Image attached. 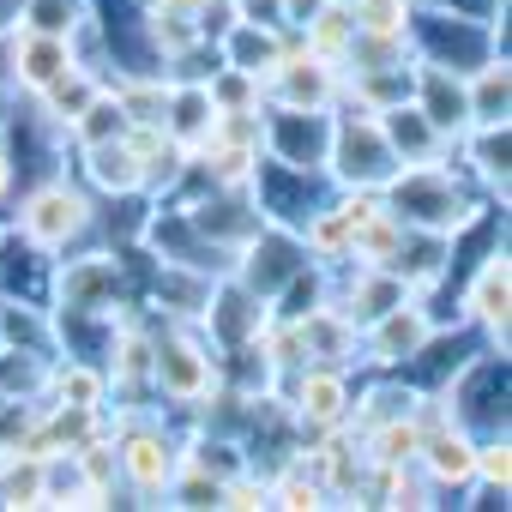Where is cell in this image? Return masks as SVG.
Instances as JSON below:
<instances>
[{
	"label": "cell",
	"mask_w": 512,
	"mask_h": 512,
	"mask_svg": "<svg viewBox=\"0 0 512 512\" xmlns=\"http://www.w3.org/2000/svg\"><path fill=\"white\" fill-rule=\"evenodd\" d=\"M103 428L115 434V452H121V488L139 506H163L169 482H175V464H181V440L151 410H133V404L121 416H103Z\"/></svg>",
	"instance_id": "7a4b0ae2"
},
{
	"label": "cell",
	"mask_w": 512,
	"mask_h": 512,
	"mask_svg": "<svg viewBox=\"0 0 512 512\" xmlns=\"http://www.w3.org/2000/svg\"><path fill=\"white\" fill-rule=\"evenodd\" d=\"M470 488H476L482 500H500V506H506V488H512V440H506V428H500V434H488V440H476Z\"/></svg>",
	"instance_id": "44dd1931"
},
{
	"label": "cell",
	"mask_w": 512,
	"mask_h": 512,
	"mask_svg": "<svg viewBox=\"0 0 512 512\" xmlns=\"http://www.w3.org/2000/svg\"><path fill=\"white\" fill-rule=\"evenodd\" d=\"M398 169H404V163H398V151L386 145L380 115H374V121L332 115V145H326V181H332V187H386Z\"/></svg>",
	"instance_id": "5b68a950"
},
{
	"label": "cell",
	"mask_w": 512,
	"mask_h": 512,
	"mask_svg": "<svg viewBox=\"0 0 512 512\" xmlns=\"http://www.w3.org/2000/svg\"><path fill=\"white\" fill-rule=\"evenodd\" d=\"M464 103H470V127H500L512 109V67L506 55H488L482 67L464 73Z\"/></svg>",
	"instance_id": "2e32d148"
},
{
	"label": "cell",
	"mask_w": 512,
	"mask_h": 512,
	"mask_svg": "<svg viewBox=\"0 0 512 512\" xmlns=\"http://www.w3.org/2000/svg\"><path fill=\"white\" fill-rule=\"evenodd\" d=\"M127 133V115H121V103H115V91H109V79H103V91L73 115V127H67V145L73 151H85V145H103V139H121Z\"/></svg>",
	"instance_id": "ac0fdd59"
},
{
	"label": "cell",
	"mask_w": 512,
	"mask_h": 512,
	"mask_svg": "<svg viewBox=\"0 0 512 512\" xmlns=\"http://www.w3.org/2000/svg\"><path fill=\"white\" fill-rule=\"evenodd\" d=\"M440 326H434V314H428V302L422 296H410V302H398V308H386L374 326H362V362H374V368H410V356L434 338Z\"/></svg>",
	"instance_id": "52a82bcc"
},
{
	"label": "cell",
	"mask_w": 512,
	"mask_h": 512,
	"mask_svg": "<svg viewBox=\"0 0 512 512\" xmlns=\"http://www.w3.org/2000/svg\"><path fill=\"white\" fill-rule=\"evenodd\" d=\"M296 43L302 49H314L320 61H332V67H344V55H350V43H356V19H350V7H320L296 25Z\"/></svg>",
	"instance_id": "e0dca14e"
},
{
	"label": "cell",
	"mask_w": 512,
	"mask_h": 512,
	"mask_svg": "<svg viewBox=\"0 0 512 512\" xmlns=\"http://www.w3.org/2000/svg\"><path fill=\"white\" fill-rule=\"evenodd\" d=\"M416 470L434 482V494L470 488V470H476V434H470L464 422H446V428L422 434V446H416Z\"/></svg>",
	"instance_id": "7c38bea8"
},
{
	"label": "cell",
	"mask_w": 512,
	"mask_h": 512,
	"mask_svg": "<svg viewBox=\"0 0 512 512\" xmlns=\"http://www.w3.org/2000/svg\"><path fill=\"white\" fill-rule=\"evenodd\" d=\"M91 19V0H19L13 25L19 31H43V37H73Z\"/></svg>",
	"instance_id": "ffe728a7"
},
{
	"label": "cell",
	"mask_w": 512,
	"mask_h": 512,
	"mask_svg": "<svg viewBox=\"0 0 512 512\" xmlns=\"http://www.w3.org/2000/svg\"><path fill=\"white\" fill-rule=\"evenodd\" d=\"M386 211L404 223V229H434V235H464L470 223L488 217L482 199H470L458 181H452V163H404L386 187Z\"/></svg>",
	"instance_id": "6da1fadb"
},
{
	"label": "cell",
	"mask_w": 512,
	"mask_h": 512,
	"mask_svg": "<svg viewBox=\"0 0 512 512\" xmlns=\"http://www.w3.org/2000/svg\"><path fill=\"white\" fill-rule=\"evenodd\" d=\"M416 0H350V19L362 37H404Z\"/></svg>",
	"instance_id": "603a6c76"
},
{
	"label": "cell",
	"mask_w": 512,
	"mask_h": 512,
	"mask_svg": "<svg viewBox=\"0 0 512 512\" xmlns=\"http://www.w3.org/2000/svg\"><path fill=\"white\" fill-rule=\"evenodd\" d=\"M229 7H235L241 25H272V31H290V37H296V25H290V0H229Z\"/></svg>",
	"instance_id": "d4e9b609"
},
{
	"label": "cell",
	"mask_w": 512,
	"mask_h": 512,
	"mask_svg": "<svg viewBox=\"0 0 512 512\" xmlns=\"http://www.w3.org/2000/svg\"><path fill=\"white\" fill-rule=\"evenodd\" d=\"M13 181H19V157H13V145H7V139H0V205H7Z\"/></svg>",
	"instance_id": "484cf974"
},
{
	"label": "cell",
	"mask_w": 512,
	"mask_h": 512,
	"mask_svg": "<svg viewBox=\"0 0 512 512\" xmlns=\"http://www.w3.org/2000/svg\"><path fill=\"white\" fill-rule=\"evenodd\" d=\"M79 157H85V181H91L97 193H109V199L145 193V157L127 145V133H121V139H103V145H85Z\"/></svg>",
	"instance_id": "5bb4252c"
},
{
	"label": "cell",
	"mask_w": 512,
	"mask_h": 512,
	"mask_svg": "<svg viewBox=\"0 0 512 512\" xmlns=\"http://www.w3.org/2000/svg\"><path fill=\"white\" fill-rule=\"evenodd\" d=\"M217 506L223 512H260V506H272V482L253 476V470H235L217 482Z\"/></svg>",
	"instance_id": "cb8c5ba5"
},
{
	"label": "cell",
	"mask_w": 512,
	"mask_h": 512,
	"mask_svg": "<svg viewBox=\"0 0 512 512\" xmlns=\"http://www.w3.org/2000/svg\"><path fill=\"white\" fill-rule=\"evenodd\" d=\"M326 7H350V0H326Z\"/></svg>",
	"instance_id": "83f0119b"
},
{
	"label": "cell",
	"mask_w": 512,
	"mask_h": 512,
	"mask_svg": "<svg viewBox=\"0 0 512 512\" xmlns=\"http://www.w3.org/2000/svg\"><path fill=\"white\" fill-rule=\"evenodd\" d=\"M458 145L470 151V163H476L482 187H488V193H500V205H506V121H500V127H464V133H458Z\"/></svg>",
	"instance_id": "d6986e66"
},
{
	"label": "cell",
	"mask_w": 512,
	"mask_h": 512,
	"mask_svg": "<svg viewBox=\"0 0 512 512\" xmlns=\"http://www.w3.org/2000/svg\"><path fill=\"white\" fill-rule=\"evenodd\" d=\"M332 145V115L320 109H266V157L296 163V169H326Z\"/></svg>",
	"instance_id": "9c48e42d"
},
{
	"label": "cell",
	"mask_w": 512,
	"mask_h": 512,
	"mask_svg": "<svg viewBox=\"0 0 512 512\" xmlns=\"http://www.w3.org/2000/svg\"><path fill=\"white\" fill-rule=\"evenodd\" d=\"M205 97H211L217 115H229V109H266V85L253 79V73H241V67H211Z\"/></svg>",
	"instance_id": "7402d4cb"
},
{
	"label": "cell",
	"mask_w": 512,
	"mask_h": 512,
	"mask_svg": "<svg viewBox=\"0 0 512 512\" xmlns=\"http://www.w3.org/2000/svg\"><path fill=\"white\" fill-rule=\"evenodd\" d=\"M223 386V356L211 350V338L187 320H175L169 332H157L151 344V392L169 404H205Z\"/></svg>",
	"instance_id": "277c9868"
},
{
	"label": "cell",
	"mask_w": 512,
	"mask_h": 512,
	"mask_svg": "<svg viewBox=\"0 0 512 512\" xmlns=\"http://www.w3.org/2000/svg\"><path fill=\"white\" fill-rule=\"evenodd\" d=\"M55 404H73V410H91V416H109V374L103 362L91 356H67V362H49V392Z\"/></svg>",
	"instance_id": "9a60e30c"
},
{
	"label": "cell",
	"mask_w": 512,
	"mask_h": 512,
	"mask_svg": "<svg viewBox=\"0 0 512 512\" xmlns=\"http://www.w3.org/2000/svg\"><path fill=\"white\" fill-rule=\"evenodd\" d=\"M410 103L422 109V121L458 145V133L470 127V103H464V73L452 67H434V61H416V79H410Z\"/></svg>",
	"instance_id": "8fae6325"
},
{
	"label": "cell",
	"mask_w": 512,
	"mask_h": 512,
	"mask_svg": "<svg viewBox=\"0 0 512 512\" xmlns=\"http://www.w3.org/2000/svg\"><path fill=\"white\" fill-rule=\"evenodd\" d=\"M121 296V260L115 253H85L55 272V308L61 314H109Z\"/></svg>",
	"instance_id": "30bf717a"
},
{
	"label": "cell",
	"mask_w": 512,
	"mask_h": 512,
	"mask_svg": "<svg viewBox=\"0 0 512 512\" xmlns=\"http://www.w3.org/2000/svg\"><path fill=\"white\" fill-rule=\"evenodd\" d=\"M464 314L470 326L488 332V350L506 356V320H512V260H506V241L482 253V266L464 284Z\"/></svg>",
	"instance_id": "ba28073f"
},
{
	"label": "cell",
	"mask_w": 512,
	"mask_h": 512,
	"mask_svg": "<svg viewBox=\"0 0 512 512\" xmlns=\"http://www.w3.org/2000/svg\"><path fill=\"white\" fill-rule=\"evenodd\" d=\"M13 115H19V91H13L7 79H0V139L13 133Z\"/></svg>",
	"instance_id": "4316f807"
},
{
	"label": "cell",
	"mask_w": 512,
	"mask_h": 512,
	"mask_svg": "<svg viewBox=\"0 0 512 512\" xmlns=\"http://www.w3.org/2000/svg\"><path fill=\"white\" fill-rule=\"evenodd\" d=\"M284 49H290V31H272V25H229L217 43H211V55L223 61V67H241V73H253L266 85V73L284 61Z\"/></svg>",
	"instance_id": "4fadbf2b"
},
{
	"label": "cell",
	"mask_w": 512,
	"mask_h": 512,
	"mask_svg": "<svg viewBox=\"0 0 512 512\" xmlns=\"http://www.w3.org/2000/svg\"><path fill=\"white\" fill-rule=\"evenodd\" d=\"M338 91H344V73L332 61H320L314 49H302L296 37H290L284 61L266 73V109H320V115H332Z\"/></svg>",
	"instance_id": "8992f818"
},
{
	"label": "cell",
	"mask_w": 512,
	"mask_h": 512,
	"mask_svg": "<svg viewBox=\"0 0 512 512\" xmlns=\"http://www.w3.org/2000/svg\"><path fill=\"white\" fill-rule=\"evenodd\" d=\"M91 229H97L91 193H85L79 181L55 175V169L19 199V223H13V235H25L37 253H67V247H79Z\"/></svg>",
	"instance_id": "3957f363"
}]
</instances>
